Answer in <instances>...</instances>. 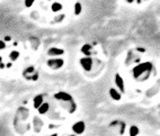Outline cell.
<instances>
[{"instance_id": "cell-18", "label": "cell", "mask_w": 160, "mask_h": 136, "mask_svg": "<svg viewBox=\"0 0 160 136\" xmlns=\"http://www.w3.org/2000/svg\"><path fill=\"white\" fill-rule=\"evenodd\" d=\"M126 2H129V3H132V2H134V0H126Z\"/></svg>"}, {"instance_id": "cell-16", "label": "cell", "mask_w": 160, "mask_h": 136, "mask_svg": "<svg viewBox=\"0 0 160 136\" xmlns=\"http://www.w3.org/2000/svg\"><path fill=\"white\" fill-rule=\"evenodd\" d=\"M34 2H35V0H25V1H24V3H25V6L27 7V8H29V7L33 6Z\"/></svg>"}, {"instance_id": "cell-15", "label": "cell", "mask_w": 160, "mask_h": 136, "mask_svg": "<svg viewBox=\"0 0 160 136\" xmlns=\"http://www.w3.org/2000/svg\"><path fill=\"white\" fill-rule=\"evenodd\" d=\"M18 57H19V52H18V51H12V53L9 54V59H10V61H12V62H15Z\"/></svg>"}, {"instance_id": "cell-11", "label": "cell", "mask_w": 160, "mask_h": 136, "mask_svg": "<svg viewBox=\"0 0 160 136\" xmlns=\"http://www.w3.org/2000/svg\"><path fill=\"white\" fill-rule=\"evenodd\" d=\"M92 46L90 45V44H85V45L81 47V52H82L86 56H89V55L92 54Z\"/></svg>"}, {"instance_id": "cell-12", "label": "cell", "mask_w": 160, "mask_h": 136, "mask_svg": "<svg viewBox=\"0 0 160 136\" xmlns=\"http://www.w3.org/2000/svg\"><path fill=\"white\" fill-rule=\"evenodd\" d=\"M61 9H62V5L59 2H53L51 6V10L53 12H61Z\"/></svg>"}, {"instance_id": "cell-4", "label": "cell", "mask_w": 160, "mask_h": 136, "mask_svg": "<svg viewBox=\"0 0 160 136\" xmlns=\"http://www.w3.org/2000/svg\"><path fill=\"white\" fill-rule=\"evenodd\" d=\"M80 64H81L85 71H92V65H94V60L90 56H85L82 59H80Z\"/></svg>"}, {"instance_id": "cell-6", "label": "cell", "mask_w": 160, "mask_h": 136, "mask_svg": "<svg viewBox=\"0 0 160 136\" xmlns=\"http://www.w3.org/2000/svg\"><path fill=\"white\" fill-rule=\"evenodd\" d=\"M72 130L74 134H82L86 130V124L83 122H77L74 123L72 126Z\"/></svg>"}, {"instance_id": "cell-13", "label": "cell", "mask_w": 160, "mask_h": 136, "mask_svg": "<svg viewBox=\"0 0 160 136\" xmlns=\"http://www.w3.org/2000/svg\"><path fill=\"white\" fill-rule=\"evenodd\" d=\"M74 15L76 16H79L80 14H81V12H82V6H81V3L80 2H76L74 3Z\"/></svg>"}, {"instance_id": "cell-14", "label": "cell", "mask_w": 160, "mask_h": 136, "mask_svg": "<svg viewBox=\"0 0 160 136\" xmlns=\"http://www.w3.org/2000/svg\"><path fill=\"white\" fill-rule=\"evenodd\" d=\"M139 132H140V129H139V127L138 126H135V125H132L131 127H130V135L131 136H135L139 134Z\"/></svg>"}, {"instance_id": "cell-17", "label": "cell", "mask_w": 160, "mask_h": 136, "mask_svg": "<svg viewBox=\"0 0 160 136\" xmlns=\"http://www.w3.org/2000/svg\"><path fill=\"white\" fill-rule=\"evenodd\" d=\"M0 44H1V45H0V46H1V50H3V47H6V45H5V43H3L2 41L0 42Z\"/></svg>"}, {"instance_id": "cell-8", "label": "cell", "mask_w": 160, "mask_h": 136, "mask_svg": "<svg viewBox=\"0 0 160 136\" xmlns=\"http://www.w3.org/2000/svg\"><path fill=\"white\" fill-rule=\"evenodd\" d=\"M109 96H111L112 99H114V100H116V101H118V100H121V97H122V95H121V92H118L116 89L111 88V89H109Z\"/></svg>"}, {"instance_id": "cell-7", "label": "cell", "mask_w": 160, "mask_h": 136, "mask_svg": "<svg viewBox=\"0 0 160 136\" xmlns=\"http://www.w3.org/2000/svg\"><path fill=\"white\" fill-rule=\"evenodd\" d=\"M48 54H49L50 56H60V55L64 54V50L58 48V47H51L49 51H48Z\"/></svg>"}, {"instance_id": "cell-1", "label": "cell", "mask_w": 160, "mask_h": 136, "mask_svg": "<svg viewBox=\"0 0 160 136\" xmlns=\"http://www.w3.org/2000/svg\"><path fill=\"white\" fill-rule=\"evenodd\" d=\"M152 69H153V65L151 62L138 63L137 66H134L132 70V75L137 81H146L151 75Z\"/></svg>"}, {"instance_id": "cell-2", "label": "cell", "mask_w": 160, "mask_h": 136, "mask_svg": "<svg viewBox=\"0 0 160 136\" xmlns=\"http://www.w3.org/2000/svg\"><path fill=\"white\" fill-rule=\"evenodd\" d=\"M54 98L60 102L62 106L69 114H72L76 111L77 109V105L73 101V98L71 97V95L67 94V92H58L54 95Z\"/></svg>"}, {"instance_id": "cell-19", "label": "cell", "mask_w": 160, "mask_h": 136, "mask_svg": "<svg viewBox=\"0 0 160 136\" xmlns=\"http://www.w3.org/2000/svg\"><path fill=\"white\" fill-rule=\"evenodd\" d=\"M137 1H138V2H139V3H140L141 1H142V0H137Z\"/></svg>"}, {"instance_id": "cell-9", "label": "cell", "mask_w": 160, "mask_h": 136, "mask_svg": "<svg viewBox=\"0 0 160 136\" xmlns=\"http://www.w3.org/2000/svg\"><path fill=\"white\" fill-rule=\"evenodd\" d=\"M43 99H44V98H43V96H42V95H37L34 99H33V105H34V108L38 109V108H40V106L43 104Z\"/></svg>"}, {"instance_id": "cell-5", "label": "cell", "mask_w": 160, "mask_h": 136, "mask_svg": "<svg viewBox=\"0 0 160 136\" xmlns=\"http://www.w3.org/2000/svg\"><path fill=\"white\" fill-rule=\"evenodd\" d=\"M115 85H116L117 89H118L122 94H124V92H125V85H124V80L118 73L115 74Z\"/></svg>"}, {"instance_id": "cell-3", "label": "cell", "mask_w": 160, "mask_h": 136, "mask_svg": "<svg viewBox=\"0 0 160 136\" xmlns=\"http://www.w3.org/2000/svg\"><path fill=\"white\" fill-rule=\"evenodd\" d=\"M46 64H48V66L51 70H59V69H61L63 66L64 61L62 59H59V57H57V59H50L48 60Z\"/></svg>"}, {"instance_id": "cell-10", "label": "cell", "mask_w": 160, "mask_h": 136, "mask_svg": "<svg viewBox=\"0 0 160 136\" xmlns=\"http://www.w3.org/2000/svg\"><path fill=\"white\" fill-rule=\"evenodd\" d=\"M49 109H50L49 104H48V102H43V104L40 106V108H38L37 110H38V113H40L41 115H44V114H46L48 111H49Z\"/></svg>"}]
</instances>
